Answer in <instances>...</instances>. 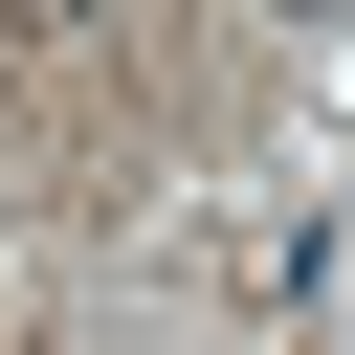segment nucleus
Here are the masks:
<instances>
[{"label":"nucleus","instance_id":"obj_1","mask_svg":"<svg viewBox=\"0 0 355 355\" xmlns=\"http://www.w3.org/2000/svg\"><path fill=\"white\" fill-rule=\"evenodd\" d=\"M311 22H333V0H311Z\"/></svg>","mask_w":355,"mask_h":355}]
</instances>
